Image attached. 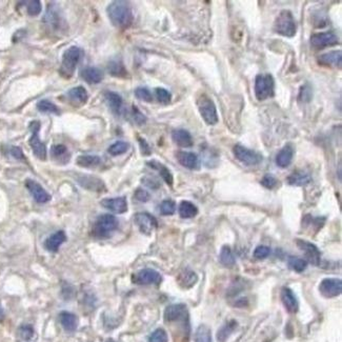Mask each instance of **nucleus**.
<instances>
[{
  "instance_id": "obj_38",
  "label": "nucleus",
  "mask_w": 342,
  "mask_h": 342,
  "mask_svg": "<svg viewBox=\"0 0 342 342\" xmlns=\"http://www.w3.org/2000/svg\"><path fill=\"white\" fill-rule=\"evenodd\" d=\"M195 342H213L212 339V333L207 325H200L195 334Z\"/></svg>"
},
{
  "instance_id": "obj_16",
  "label": "nucleus",
  "mask_w": 342,
  "mask_h": 342,
  "mask_svg": "<svg viewBox=\"0 0 342 342\" xmlns=\"http://www.w3.org/2000/svg\"><path fill=\"white\" fill-rule=\"evenodd\" d=\"M26 186L31 193L33 198L38 202V203H45L47 201L51 200V195L48 194L42 185L38 182L32 180V179H28L26 181Z\"/></svg>"
},
{
  "instance_id": "obj_9",
  "label": "nucleus",
  "mask_w": 342,
  "mask_h": 342,
  "mask_svg": "<svg viewBox=\"0 0 342 342\" xmlns=\"http://www.w3.org/2000/svg\"><path fill=\"white\" fill-rule=\"evenodd\" d=\"M297 247L303 252V254L305 256V261L309 262L313 265H319L321 262V253L319 249L317 248L315 244L312 242L302 240V239H297L296 240Z\"/></svg>"
},
{
  "instance_id": "obj_26",
  "label": "nucleus",
  "mask_w": 342,
  "mask_h": 342,
  "mask_svg": "<svg viewBox=\"0 0 342 342\" xmlns=\"http://www.w3.org/2000/svg\"><path fill=\"white\" fill-rule=\"evenodd\" d=\"M67 237H66V234H64V232L62 231H59V232H57L53 235H51L50 237H48L45 242H44V247L47 251H50V252H53V253H55V252L58 251V249L60 248L61 244L66 241Z\"/></svg>"
},
{
  "instance_id": "obj_10",
  "label": "nucleus",
  "mask_w": 342,
  "mask_h": 342,
  "mask_svg": "<svg viewBox=\"0 0 342 342\" xmlns=\"http://www.w3.org/2000/svg\"><path fill=\"white\" fill-rule=\"evenodd\" d=\"M311 44L315 48L320 50V48L339 44V38L333 32H320V33H316L311 36Z\"/></svg>"
},
{
  "instance_id": "obj_22",
  "label": "nucleus",
  "mask_w": 342,
  "mask_h": 342,
  "mask_svg": "<svg viewBox=\"0 0 342 342\" xmlns=\"http://www.w3.org/2000/svg\"><path fill=\"white\" fill-rule=\"evenodd\" d=\"M341 61H342V55L341 51H331L329 53H325L320 55L318 58V63L324 67H330V68H339L341 67Z\"/></svg>"
},
{
  "instance_id": "obj_32",
  "label": "nucleus",
  "mask_w": 342,
  "mask_h": 342,
  "mask_svg": "<svg viewBox=\"0 0 342 342\" xmlns=\"http://www.w3.org/2000/svg\"><path fill=\"white\" fill-rule=\"evenodd\" d=\"M108 71L110 74L114 77H119V78H124L128 75V71L125 68V64L122 63L121 60L115 59L112 60L109 62L108 64Z\"/></svg>"
},
{
  "instance_id": "obj_40",
  "label": "nucleus",
  "mask_w": 342,
  "mask_h": 342,
  "mask_svg": "<svg viewBox=\"0 0 342 342\" xmlns=\"http://www.w3.org/2000/svg\"><path fill=\"white\" fill-rule=\"evenodd\" d=\"M160 209V213L165 216H170L173 215L176 211V205L173 200L171 199H167L161 202V205L159 207Z\"/></svg>"
},
{
  "instance_id": "obj_8",
  "label": "nucleus",
  "mask_w": 342,
  "mask_h": 342,
  "mask_svg": "<svg viewBox=\"0 0 342 342\" xmlns=\"http://www.w3.org/2000/svg\"><path fill=\"white\" fill-rule=\"evenodd\" d=\"M29 128L32 132V136L29 140L30 146L32 148V150H33V153L37 158H39L40 160H45V158H46L45 144L42 140H40V138H39L40 122H38V121L31 122V125Z\"/></svg>"
},
{
  "instance_id": "obj_33",
  "label": "nucleus",
  "mask_w": 342,
  "mask_h": 342,
  "mask_svg": "<svg viewBox=\"0 0 342 342\" xmlns=\"http://www.w3.org/2000/svg\"><path fill=\"white\" fill-rule=\"evenodd\" d=\"M44 22L47 23L48 26L53 27L54 29H57L60 26V16L58 13V9L56 5H50L46 11V15L44 17Z\"/></svg>"
},
{
  "instance_id": "obj_47",
  "label": "nucleus",
  "mask_w": 342,
  "mask_h": 342,
  "mask_svg": "<svg viewBox=\"0 0 342 342\" xmlns=\"http://www.w3.org/2000/svg\"><path fill=\"white\" fill-rule=\"evenodd\" d=\"M312 87L308 85H304L303 86H301L300 93H299V99L302 102H308L312 99Z\"/></svg>"
},
{
  "instance_id": "obj_54",
  "label": "nucleus",
  "mask_w": 342,
  "mask_h": 342,
  "mask_svg": "<svg viewBox=\"0 0 342 342\" xmlns=\"http://www.w3.org/2000/svg\"><path fill=\"white\" fill-rule=\"evenodd\" d=\"M10 154L12 155V156L15 159H17V160H24V159H26V158H24L23 152L21 151L20 148H18V146H12V148L10 149Z\"/></svg>"
},
{
  "instance_id": "obj_37",
  "label": "nucleus",
  "mask_w": 342,
  "mask_h": 342,
  "mask_svg": "<svg viewBox=\"0 0 342 342\" xmlns=\"http://www.w3.org/2000/svg\"><path fill=\"white\" fill-rule=\"evenodd\" d=\"M288 265L291 268L292 271H295L298 273L303 272L306 266H307V262L305 261V259L300 258V257H296V256H291L288 259Z\"/></svg>"
},
{
  "instance_id": "obj_43",
  "label": "nucleus",
  "mask_w": 342,
  "mask_h": 342,
  "mask_svg": "<svg viewBox=\"0 0 342 342\" xmlns=\"http://www.w3.org/2000/svg\"><path fill=\"white\" fill-rule=\"evenodd\" d=\"M135 96L138 99H140L145 102H152L153 96L152 93L149 91V88L146 87H138L135 89Z\"/></svg>"
},
{
  "instance_id": "obj_52",
  "label": "nucleus",
  "mask_w": 342,
  "mask_h": 342,
  "mask_svg": "<svg viewBox=\"0 0 342 342\" xmlns=\"http://www.w3.org/2000/svg\"><path fill=\"white\" fill-rule=\"evenodd\" d=\"M138 142H139L140 151H141L142 155H144V156H149V155L152 154L151 146L148 142H146L145 139H143V138H138Z\"/></svg>"
},
{
  "instance_id": "obj_48",
  "label": "nucleus",
  "mask_w": 342,
  "mask_h": 342,
  "mask_svg": "<svg viewBox=\"0 0 342 342\" xmlns=\"http://www.w3.org/2000/svg\"><path fill=\"white\" fill-rule=\"evenodd\" d=\"M260 183H261L264 188L268 189V190H273L275 186L278 184V180L277 179L271 175V174H266L263 176V178L261 179V181H260Z\"/></svg>"
},
{
  "instance_id": "obj_15",
  "label": "nucleus",
  "mask_w": 342,
  "mask_h": 342,
  "mask_svg": "<svg viewBox=\"0 0 342 342\" xmlns=\"http://www.w3.org/2000/svg\"><path fill=\"white\" fill-rule=\"evenodd\" d=\"M76 180L79 185L84 186L85 189L93 192H102L105 190V185L101 179L92 175H80L76 177Z\"/></svg>"
},
{
  "instance_id": "obj_18",
  "label": "nucleus",
  "mask_w": 342,
  "mask_h": 342,
  "mask_svg": "<svg viewBox=\"0 0 342 342\" xmlns=\"http://www.w3.org/2000/svg\"><path fill=\"white\" fill-rule=\"evenodd\" d=\"M179 164L189 170H198L200 168L199 157L195 153L180 151L176 154Z\"/></svg>"
},
{
  "instance_id": "obj_19",
  "label": "nucleus",
  "mask_w": 342,
  "mask_h": 342,
  "mask_svg": "<svg viewBox=\"0 0 342 342\" xmlns=\"http://www.w3.org/2000/svg\"><path fill=\"white\" fill-rule=\"evenodd\" d=\"M281 301L289 313H293V314L297 313L299 308V303H298L296 295L291 289L283 288L281 290Z\"/></svg>"
},
{
  "instance_id": "obj_51",
  "label": "nucleus",
  "mask_w": 342,
  "mask_h": 342,
  "mask_svg": "<svg viewBox=\"0 0 342 342\" xmlns=\"http://www.w3.org/2000/svg\"><path fill=\"white\" fill-rule=\"evenodd\" d=\"M132 117H133L136 124L139 125V126H142L146 122V117L135 107V105H133V108H132Z\"/></svg>"
},
{
  "instance_id": "obj_20",
  "label": "nucleus",
  "mask_w": 342,
  "mask_h": 342,
  "mask_svg": "<svg viewBox=\"0 0 342 342\" xmlns=\"http://www.w3.org/2000/svg\"><path fill=\"white\" fill-rule=\"evenodd\" d=\"M294 154H295L294 146H293L292 144L284 145L276 156L277 166L282 169L288 168L292 164L293 158H294Z\"/></svg>"
},
{
  "instance_id": "obj_46",
  "label": "nucleus",
  "mask_w": 342,
  "mask_h": 342,
  "mask_svg": "<svg viewBox=\"0 0 342 342\" xmlns=\"http://www.w3.org/2000/svg\"><path fill=\"white\" fill-rule=\"evenodd\" d=\"M19 337L24 340V341H29L32 339V337L34 336V330L33 328L31 327V325H22L19 329Z\"/></svg>"
},
{
  "instance_id": "obj_28",
  "label": "nucleus",
  "mask_w": 342,
  "mask_h": 342,
  "mask_svg": "<svg viewBox=\"0 0 342 342\" xmlns=\"http://www.w3.org/2000/svg\"><path fill=\"white\" fill-rule=\"evenodd\" d=\"M60 323L63 327V329L68 332L75 331L78 327V318L77 316L69 313V312H62L59 316Z\"/></svg>"
},
{
  "instance_id": "obj_12",
  "label": "nucleus",
  "mask_w": 342,
  "mask_h": 342,
  "mask_svg": "<svg viewBox=\"0 0 342 342\" xmlns=\"http://www.w3.org/2000/svg\"><path fill=\"white\" fill-rule=\"evenodd\" d=\"M134 221L144 235H151L158 225L156 218L149 213H137L134 216Z\"/></svg>"
},
{
  "instance_id": "obj_24",
  "label": "nucleus",
  "mask_w": 342,
  "mask_h": 342,
  "mask_svg": "<svg viewBox=\"0 0 342 342\" xmlns=\"http://www.w3.org/2000/svg\"><path fill=\"white\" fill-rule=\"evenodd\" d=\"M177 281L181 288L190 289L198 281V276L196 273L189 270V268H184V270L178 275Z\"/></svg>"
},
{
  "instance_id": "obj_29",
  "label": "nucleus",
  "mask_w": 342,
  "mask_h": 342,
  "mask_svg": "<svg viewBox=\"0 0 342 342\" xmlns=\"http://www.w3.org/2000/svg\"><path fill=\"white\" fill-rule=\"evenodd\" d=\"M311 181H312L311 175L305 172H302V171H297V172H294L288 177V182L291 185L303 186L308 184Z\"/></svg>"
},
{
  "instance_id": "obj_45",
  "label": "nucleus",
  "mask_w": 342,
  "mask_h": 342,
  "mask_svg": "<svg viewBox=\"0 0 342 342\" xmlns=\"http://www.w3.org/2000/svg\"><path fill=\"white\" fill-rule=\"evenodd\" d=\"M51 154L54 158H63L64 156H69L68 154V150L64 145L62 144H56L53 145L51 149Z\"/></svg>"
},
{
  "instance_id": "obj_23",
  "label": "nucleus",
  "mask_w": 342,
  "mask_h": 342,
  "mask_svg": "<svg viewBox=\"0 0 342 342\" xmlns=\"http://www.w3.org/2000/svg\"><path fill=\"white\" fill-rule=\"evenodd\" d=\"M172 139L173 141L180 148H191L194 144L193 137L191 133L186 129H175L172 133Z\"/></svg>"
},
{
  "instance_id": "obj_25",
  "label": "nucleus",
  "mask_w": 342,
  "mask_h": 342,
  "mask_svg": "<svg viewBox=\"0 0 342 342\" xmlns=\"http://www.w3.org/2000/svg\"><path fill=\"white\" fill-rule=\"evenodd\" d=\"M104 98L112 112L116 115H119L122 109V103H124L121 96L115 92L107 91L104 93Z\"/></svg>"
},
{
  "instance_id": "obj_42",
  "label": "nucleus",
  "mask_w": 342,
  "mask_h": 342,
  "mask_svg": "<svg viewBox=\"0 0 342 342\" xmlns=\"http://www.w3.org/2000/svg\"><path fill=\"white\" fill-rule=\"evenodd\" d=\"M155 93H156V97L160 103L168 104L171 102V99H172V94L164 87H157L155 89Z\"/></svg>"
},
{
  "instance_id": "obj_50",
  "label": "nucleus",
  "mask_w": 342,
  "mask_h": 342,
  "mask_svg": "<svg viewBox=\"0 0 342 342\" xmlns=\"http://www.w3.org/2000/svg\"><path fill=\"white\" fill-rule=\"evenodd\" d=\"M270 253H271L270 248L265 246H259L254 251V257L258 260H262L270 255Z\"/></svg>"
},
{
  "instance_id": "obj_5",
  "label": "nucleus",
  "mask_w": 342,
  "mask_h": 342,
  "mask_svg": "<svg viewBox=\"0 0 342 342\" xmlns=\"http://www.w3.org/2000/svg\"><path fill=\"white\" fill-rule=\"evenodd\" d=\"M275 93V80L271 74H259L255 79V95L260 101L271 98Z\"/></svg>"
},
{
  "instance_id": "obj_2",
  "label": "nucleus",
  "mask_w": 342,
  "mask_h": 342,
  "mask_svg": "<svg viewBox=\"0 0 342 342\" xmlns=\"http://www.w3.org/2000/svg\"><path fill=\"white\" fill-rule=\"evenodd\" d=\"M274 31L277 34L284 37L292 38L296 35L297 24L292 12L283 10L276 18L274 23Z\"/></svg>"
},
{
  "instance_id": "obj_4",
  "label": "nucleus",
  "mask_w": 342,
  "mask_h": 342,
  "mask_svg": "<svg viewBox=\"0 0 342 342\" xmlns=\"http://www.w3.org/2000/svg\"><path fill=\"white\" fill-rule=\"evenodd\" d=\"M81 56H83V52L79 47L77 46H71L68 50L64 51L62 55V62H61V74L70 78L73 76L75 72V69L77 67L78 62L81 59Z\"/></svg>"
},
{
  "instance_id": "obj_31",
  "label": "nucleus",
  "mask_w": 342,
  "mask_h": 342,
  "mask_svg": "<svg viewBox=\"0 0 342 342\" xmlns=\"http://www.w3.org/2000/svg\"><path fill=\"white\" fill-rule=\"evenodd\" d=\"M179 215H180L181 218L184 219H189V218H193L198 214V209L197 207L194 205V203L190 202V201H181L180 205H179Z\"/></svg>"
},
{
  "instance_id": "obj_36",
  "label": "nucleus",
  "mask_w": 342,
  "mask_h": 342,
  "mask_svg": "<svg viewBox=\"0 0 342 342\" xmlns=\"http://www.w3.org/2000/svg\"><path fill=\"white\" fill-rule=\"evenodd\" d=\"M220 262L223 266L225 267H233L236 263V260H235V257H234V254H233V252L232 250L229 248V247H226L224 246L222 249H221V252H220Z\"/></svg>"
},
{
  "instance_id": "obj_7",
  "label": "nucleus",
  "mask_w": 342,
  "mask_h": 342,
  "mask_svg": "<svg viewBox=\"0 0 342 342\" xmlns=\"http://www.w3.org/2000/svg\"><path fill=\"white\" fill-rule=\"evenodd\" d=\"M235 157L243 165L248 167H254L262 161V155L253 150H250L241 144H236L233 149Z\"/></svg>"
},
{
  "instance_id": "obj_21",
  "label": "nucleus",
  "mask_w": 342,
  "mask_h": 342,
  "mask_svg": "<svg viewBox=\"0 0 342 342\" xmlns=\"http://www.w3.org/2000/svg\"><path fill=\"white\" fill-rule=\"evenodd\" d=\"M80 77L89 85H97L103 80V72L94 67H86L80 72Z\"/></svg>"
},
{
  "instance_id": "obj_11",
  "label": "nucleus",
  "mask_w": 342,
  "mask_h": 342,
  "mask_svg": "<svg viewBox=\"0 0 342 342\" xmlns=\"http://www.w3.org/2000/svg\"><path fill=\"white\" fill-rule=\"evenodd\" d=\"M132 280L134 283L139 284V286H148V284H159L162 280L161 275L152 268H144L132 276Z\"/></svg>"
},
{
  "instance_id": "obj_39",
  "label": "nucleus",
  "mask_w": 342,
  "mask_h": 342,
  "mask_svg": "<svg viewBox=\"0 0 342 342\" xmlns=\"http://www.w3.org/2000/svg\"><path fill=\"white\" fill-rule=\"evenodd\" d=\"M128 148H129V144L128 142L117 141L110 146L108 152H109V154L112 155V156H119V155L127 153Z\"/></svg>"
},
{
  "instance_id": "obj_13",
  "label": "nucleus",
  "mask_w": 342,
  "mask_h": 342,
  "mask_svg": "<svg viewBox=\"0 0 342 342\" xmlns=\"http://www.w3.org/2000/svg\"><path fill=\"white\" fill-rule=\"evenodd\" d=\"M319 291L327 298L339 296L342 292V281L340 278H325L320 283Z\"/></svg>"
},
{
  "instance_id": "obj_14",
  "label": "nucleus",
  "mask_w": 342,
  "mask_h": 342,
  "mask_svg": "<svg viewBox=\"0 0 342 342\" xmlns=\"http://www.w3.org/2000/svg\"><path fill=\"white\" fill-rule=\"evenodd\" d=\"M185 317H189L188 308L181 303L169 305L165 311V321L167 323H173L175 321L185 318Z\"/></svg>"
},
{
  "instance_id": "obj_41",
  "label": "nucleus",
  "mask_w": 342,
  "mask_h": 342,
  "mask_svg": "<svg viewBox=\"0 0 342 342\" xmlns=\"http://www.w3.org/2000/svg\"><path fill=\"white\" fill-rule=\"evenodd\" d=\"M37 109L42 113H51V114H58L59 110L54 103L48 100H42L37 104Z\"/></svg>"
},
{
  "instance_id": "obj_57",
  "label": "nucleus",
  "mask_w": 342,
  "mask_h": 342,
  "mask_svg": "<svg viewBox=\"0 0 342 342\" xmlns=\"http://www.w3.org/2000/svg\"><path fill=\"white\" fill-rule=\"evenodd\" d=\"M107 342H115V341H114V340H111V339H110V340H108Z\"/></svg>"
},
{
  "instance_id": "obj_30",
  "label": "nucleus",
  "mask_w": 342,
  "mask_h": 342,
  "mask_svg": "<svg viewBox=\"0 0 342 342\" xmlns=\"http://www.w3.org/2000/svg\"><path fill=\"white\" fill-rule=\"evenodd\" d=\"M148 165H149L151 168H153V169H155V170H157V171H158L159 174H160V176H161L162 179H164V180L167 182V184H169L170 186H172V185H173V182H174L173 174L171 173V171H170L166 166H164L162 164H160V162L155 161V160L148 162Z\"/></svg>"
},
{
  "instance_id": "obj_55",
  "label": "nucleus",
  "mask_w": 342,
  "mask_h": 342,
  "mask_svg": "<svg viewBox=\"0 0 342 342\" xmlns=\"http://www.w3.org/2000/svg\"><path fill=\"white\" fill-rule=\"evenodd\" d=\"M143 182L145 185L150 186V188H152V189H157V188H159V185H160L156 179L151 178V177H145L143 179Z\"/></svg>"
},
{
  "instance_id": "obj_34",
  "label": "nucleus",
  "mask_w": 342,
  "mask_h": 342,
  "mask_svg": "<svg viewBox=\"0 0 342 342\" xmlns=\"http://www.w3.org/2000/svg\"><path fill=\"white\" fill-rule=\"evenodd\" d=\"M236 328H237V322H236L235 320H230L225 322L217 333L218 341L224 342L234 333Z\"/></svg>"
},
{
  "instance_id": "obj_35",
  "label": "nucleus",
  "mask_w": 342,
  "mask_h": 342,
  "mask_svg": "<svg viewBox=\"0 0 342 342\" xmlns=\"http://www.w3.org/2000/svg\"><path fill=\"white\" fill-rule=\"evenodd\" d=\"M76 162L78 166L83 168H94L100 165L101 159L96 155H83V156H79L77 158Z\"/></svg>"
},
{
  "instance_id": "obj_44",
  "label": "nucleus",
  "mask_w": 342,
  "mask_h": 342,
  "mask_svg": "<svg viewBox=\"0 0 342 342\" xmlns=\"http://www.w3.org/2000/svg\"><path fill=\"white\" fill-rule=\"evenodd\" d=\"M149 342H168V335L165 330L158 329L152 333Z\"/></svg>"
},
{
  "instance_id": "obj_3",
  "label": "nucleus",
  "mask_w": 342,
  "mask_h": 342,
  "mask_svg": "<svg viewBox=\"0 0 342 342\" xmlns=\"http://www.w3.org/2000/svg\"><path fill=\"white\" fill-rule=\"evenodd\" d=\"M118 227V220L115 216L110 215V214H104L98 217L97 219L92 233L96 238L104 239L108 238L113 234V232H115Z\"/></svg>"
},
{
  "instance_id": "obj_6",
  "label": "nucleus",
  "mask_w": 342,
  "mask_h": 342,
  "mask_svg": "<svg viewBox=\"0 0 342 342\" xmlns=\"http://www.w3.org/2000/svg\"><path fill=\"white\" fill-rule=\"evenodd\" d=\"M198 110L202 119L209 126H215L218 124L219 117L216 104L209 96L201 95L197 101Z\"/></svg>"
},
{
  "instance_id": "obj_49",
  "label": "nucleus",
  "mask_w": 342,
  "mask_h": 342,
  "mask_svg": "<svg viewBox=\"0 0 342 342\" xmlns=\"http://www.w3.org/2000/svg\"><path fill=\"white\" fill-rule=\"evenodd\" d=\"M42 2L38 1V0H33V1H30L28 3V13L31 16H37L42 12Z\"/></svg>"
},
{
  "instance_id": "obj_27",
  "label": "nucleus",
  "mask_w": 342,
  "mask_h": 342,
  "mask_svg": "<svg viewBox=\"0 0 342 342\" xmlns=\"http://www.w3.org/2000/svg\"><path fill=\"white\" fill-rule=\"evenodd\" d=\"M68 97L72 103H74L76 105H84L87 101V93L86 91V88L84 86H76L71 88L68 92Z\"/></svg>"
},
{
  "instance_id": "obj_56",
  "label": "nucleus",
  "mask_w": 342,
  "mask_h": 342,
  "mask_svg": "<svg viewBox=\"0 0 342 342\" xmlns=\"http://www.w3.org/2000/svg\"><path fill=\"white\" fill-rule=\"evenodd\" d=\"M3 319H4V311H3L1 304H0V322L3 321Z\"/></svg>"
},
{
  "instance_id": "obj_17",
  "label": "nucleus",
  "mask_w": 342,
  "mask_h": 342,
  "mask_svg": "<svg viewBox=\"0 0 342 342\" xmlns=\"http://www.w3.org/2000/svg\"><path fill=\"white\" fill-rule=\"evenodd\" d=\"M101 206L115 214H124L128 211V202L126 197L105 198L101 201Z\"/></svg>"
},
{
  "instance_id": "obj_53",
  "label": "nucleus",
  "mask_w": 342,
  "mask_h": 342,
  "mask_svg": "<svg viewBox=\"0 0 342 342\" xmlns=\"http://www.w3.org/2000/svg\"><path fill=\"white\" fill-rule=\"evenodd\" d=\"M135 198L138 200V201H141V202H146L149 199H150V194L142 190V189H138L135 193Z\"/></svg>"
},
{
  "instance_id": "obj_1",
  "label": "nucleus",
  "mask_w": 342,
  "mask_h": 342,
  "mask_svg": "<svg viewBox=\"0 0 342 342\" xmlns=\"http://www.w3.org/2000/svg\"><path fill=\"white\" fill-rule=\"evenodd\" d=\"M107 13L113 26L118 29H128L133 23V11L128 1L116 0L109 4Z\"/></svg>"
}]
</instances>
